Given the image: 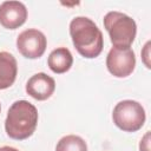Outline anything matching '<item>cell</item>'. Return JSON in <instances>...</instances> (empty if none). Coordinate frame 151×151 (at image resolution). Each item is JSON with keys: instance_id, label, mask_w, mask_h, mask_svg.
I'll list each match as a JSON object with an SVG mask.
<instances>
[{"instance_id": "1", "label": "cell", "mask_w": 151, "mask_h": 151, "mask_svg": "<svg viewBox=\"0 0 151 151\" xmlns=\"http://www.w3.org/2000/svg\"><path fill=\"white\" fill-rule=\"evenodd\" d=\"M70 34L76 50L83 57L92 59L101 53L104 46L103 33L90 18L76 17L72 19Z\"/></svg>"}, {"instance_id": "2", "label": "cell", "mask_w": 151, "mask_h": 151, "mask_svg": "<svg viewBox=\"0 0 151 151\" xmlns=\"http://www.w3.org/2000/svg\"><path fill=\"white\" fill-rule=\"evenodd\" d=\"M37 124V107L27 100H17L8 109L5 120V130L11 138L24 140L33 134Z\"/></svg>"}, {"instance_id": "3", "label": "cell", "mask_w": 151, "mask_h": 151, "mask_svg": "<svg viewBox=\"0 0 151 151\" xmlns=\"http://www.w3.org/2000/svg\"><path fill=\"white\" fill-rule=\"evenodd\" d=\"M104 27L110 35L113 47L130 48L134 41L137 34L136 21L122 12H109L104 17Z\"/></svg>"}, {"instance_id": "4", "label": "cell", "mask_w": 151, "mask_h": 151, "mask_svg": "<svg viewBox=\"0 0 151 151\" xmlns=\"http://www.w3.org/2000/svg\"><path fill=\"white\" fill-rule=\"evenodd\" d=\"M112 119L117 127L125 132H136L145 123V110L136 100H122L119 101L112 112Z\"/></svg>"}, {"instance_id": "5", "label": "cell", "mask_w": 151, "mask_h": 151, "mask_svg": "<svg viewBox=\"0 0 151 151\" xmlns=\"http://www.w3.org/2000/svg\"><path fill=\"white\" fill-rule=\"evenodd\" d=\"M136 66V55L131 48L112 47L106 57V67L109 72L117 78L130 76Z\"/></svg>"}, {"instance_id": "6", "label": "cell", "mask_w": 151, "mask_h": 151, "mask_svg": "<svg viewBox=\"0 0 151 151\" xmlns=\"http://www.w3.org/2000/svg\"><path fill=\"white\" fill-rule=\"evenodd\" d=\"M47 40L45 34L37 28L22 31L17 38L18 51L28 59L40 58L46 50Z\"/></svg>"}, {"instance_id": "7", "label": "cell", "mask_w": 151, "mask_h": 151, "mask_svg": "<svg viewBox=\"0 0 151 151\" xmlns=\"http://www.w3.org/2000/svg\"><path fill=\"white\" fill-rule=\"evenodd\" d=\"M27 8L20 1H4L0 5V24L7 29H15L25 24Z\"/></svg>"}, {"instance_id": "8", "label": "cell", "mask_w": 151, "mask_h": 151, "mask_svg": "<svg viewBox=\"0 0 151 151\" xmlns=\"http://www.w3.org/2000/svg\"><path fill=\"white\" fill-rule=\"evenodd\" d=\"M55 90V81L48 74L40 72L32 76L26 83V92L37 100L48 99Z\"/></svg>"}, {"instance_id": "9", "label": "cell", "mask_w": 151, "mask_h": 151, "mask_svg": "<svg viewBox=\"0 0 151 151\" xmlns=\"http://www.w3.org/2000/svg\"><path fill=\"white\" fill-rule=\"evenodd\" d=\"M18 73L17 59L9 52H0V90L8 88L15 81Z\"/></svg>"}, {"instance_id": "10", "label": "cell", "mask_w": 151, "mask_h": 151, "mask_svg": "<svg viewBox=\"0 0 151 151\" xmlns=\"http://www.w3.org/2000/svg\"><path fill=\"white\" fill-rule=\"evenodd\" d=\"M47 64L52 72L58 74L65 73L71 68L73 64L72 53L66 47H58L50 53Z\"/></svg>"}, {"instance_id": "11", "label": "cell", "mask_w": 151, "mask_h": 151, "mask_svg": "<svg viewBox=\"0 0 151 151\" xmlns=\"http://www.w3.org/2000/svg\"><path fill=\"white\" fill-rule=\"evenodd\" d=\"M55 151H87V145L81 137L68 134L58 142Z\"/></svg>"}, {"instance_id": "12", "label": "cell", "mask_w": 151, "mask_h": 151, "mask_svg": "<svg viewBox=\"0 0 151 151\" xmlns=\"http://www.w3.org/2000/svg\"><path fill=\"white\" fill-rule=\"evenodd\" d=\"M139 150L140 151H150V133L146 132L143 139L140 140L139 144Z\"/></svg>"}, {"instance_id": "13", "label": "cell", "mask_w": 151, "mask_h": 151, "mask_svg": "<svg viewBox=\"0 0 151 151\" xmlns=\"http://www.w3.org/2000/svg\"><path fill=\"white\" fill-rule=\"evenodd\" d=\"M0 151H19V150H17L15 147H12V146H2V147H0Z\"/></svg>"}, {"instance_id": "14", "label": "cell", "mask_w": 151, "mask_h": 151, "mask_svg": "<svg viewBox=\"0 0 151 151\" xmlns=\"http://www.w3.org/2000/svg\"><path fill=\"white\" fill-rule=\"evenodd\" d=\"M0 110H1V107H0Z\"/></svg>"}]
</instances>
